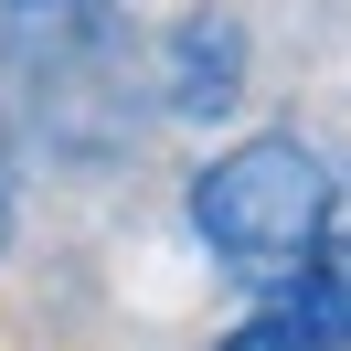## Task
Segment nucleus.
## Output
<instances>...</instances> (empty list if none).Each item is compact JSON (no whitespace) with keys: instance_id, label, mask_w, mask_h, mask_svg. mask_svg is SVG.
Wrapping results in <instances>:
<instances>
[{"instance_id":"obj_1","label":"nucleus","mask_w":351,"mask_h":351,"mask_svg":"<svg viewBox=\"0 0 351 351\" xmlns=\"http://www.w3.org/2000/svg\"><path fill=\"white\" fill-rule=\"evenodd\" d=\"M192 234L213 245V266L234 287L287 298V287L319 266V245L341 234V181H330V160L298 149V138H234V149L192 181Z\"/></svg>"},{"instance_id":"obj_2","label":"nucleus","mask_w":351,"mask_h":351,"mask_svg":"<svg viewBox=\"0 0 351 351\" xmlns=\"http://www.w3.org/2000/svg\"><path fill=\"white\" fill-rule=\"evenodd\" d=\"M234 96H245V32L223 11H192L171 32V107L181 117H223Z\"/></svg>"},{"instance_id":"obj_3","label":"nucleus","mask_w":351,"mask_h":351,"mask_svg":"<svg viewBox=\"0 0 351 351\" xmlns=\"http://www.w3.org/2000/svg\"><path fill=\"white\" fill-rule=\"evenodd\" d=\"M213 351H351V341L319 319V308H298V298H256V308H245V319L223 330Z\"/></svg>"},{"instance_id":"obj_4","label":"nucleus","mask_w":351,"mask_h":351,"mask_svg":"<svg viewBox=\"0 0 351 351\" xmlns=\"http://www.w3.org/2000/svg\"><path fill=\"white\" fill-rule=\"evenodd\" d=\"M287 298H298V308H319V319H330V330L351 341V223H341V234L319 245V266H308V277L287 287Z\"/></svg>"},{"instance_id":"obj_5","label":"nucleus","mask_w":351,"mask_h":351,"mask_svg":"<svg viewBox=\"0 0 351 351\" xmlns=\"http://www.w3.org/2000/svg\"><path fill=\"white\" fill-rule=\"evenodd\" d=\"M0 245H11V149H0Z\"/></svg>"},{"instance_id":"obj_6","label":"nucleus","mask_w":351,"mask_h":351,"mask_svg":"<svg viewBox=\"0 0 351 351\" xmlns=\"http://www.w3.org/2000/svg\"><path fill=\"white\" fill-rule=\"evenodd\" d=\"M22 11H86V0H22Z\"/></svg>"}]
</instances>
